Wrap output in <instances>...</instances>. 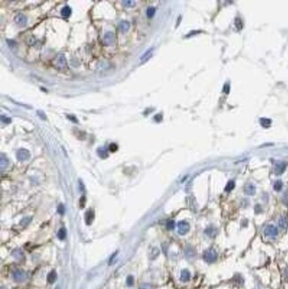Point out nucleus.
Instances as JSON below:
<instances>
[{
	"instance_id": "nucleus-38",
	"label": "nucleus",
	"mask_w": 288,
	"mask_h": 289,
	"mask_svg": "<svg viewBox=\"0 0 288 289\" xmlns=\"http://www.w3.org/2000/svg\"><path fill=\"white\" fill-rule=\"evenodd\" d=\"M229 91H230V85H229V83L224 84V86H223V92L228 93Z\"/></svg>"
},
{
	"instance_id": "nucleus-3",
	"label": "nucleus",
	"mask_w": 288,
	"mask_h": 289,
	"mask_svg": "<svg viewBox=\"0 0 288 289\" xmlns=\"http://www.w3.org/2000/svg\"><path fill=\"white\" fill-rule=\"evenodd\" d=\"M12 277H13L14 281H16L18 283H21L26 280L27 274L22 270H15L12 272Z\"/></svg>"
},
{
	"instance_id": "nucleus-4",
	"label": "nucleus",
	"mask_w": 288,
	"mask_h": 289,
	"mask_svg": "<svg viewBox=\"0 0 288 289\" xmlns=\"http://www.w3.org/2000/svg\"><path fill=\"white\" fill-rule=\"evenodd\" d=\"M190 230V224L186 221H180L177 224V232L180 235H185Z\"/></svg>"
},
{
	"instance_id": "nucleus-33",
	"label": "nucleus",
	"mask_w": 288,
	"mask_h": 289,
	"mask_svg": "<svg viewBox=\"0 0 288 289\" xmlns=\"http://www.w3.org/2000/svg\"><path fill=\"white\" fill-rule=\"evenodd\" d=\"M58 213H59L60 215H63L65 213V207L63 204H60L59 206H58V209H57Z\"/></svg>"
},
{
	"instance_id": "nucleus-35",
	"label": "nucleus",
	"mask_w": 288,
	"mask_h": 289,
	"mask_svg": "<svg viewBox=\"0 0 288 289\" xmlns=\"http://www.w3.org/2000/svg\"><path fill=\"white\" fill-rule=\"evenodd\" d=\"M30 219H31L30 217H27V218H23V219H22V221L21 222V224L23 226H26V225L27 224V223H30Z\"/></svg>"
},
{
	"instance_id": "nucleus-2",
	"label": "nucleus",
	"mask_w": 288,
	"mask_h": 289,
	"mask_svg": "<svg viewBox=\"0 0 288 289\" xmlns=\"http://www.w3.org/2000/svg\"><path fill=\"white\" fill-rule=\"evenodd\" d=\"M53 66L59 70H64L67 67V61L64 54H59L53 61Z\"/></svg>"
},
{
	"instance_id": "nucleus-20",
	"label": "nucleus",
	"mask_w": 288,
	"mask_h": 289,
	"mask_svg": "<svg viewBox=\"0 0 288 289\" xmlns=\"http://www.w3.org/2000/svg\"><path fill=\"white\" fill-rule=\"evenodd\" d=\"M60 13H61V15H62L64 18H67V17H69V16H70V14H71V9H70V7L67 6H64V7L61 9Z\"/></svg>"
},
{
	"instance_id": "nucleus-41",
	"label": "nucleus",
	"mask_w": 288,
	"mask_h": 289,
	"mask_svg": "<svg viewBox=\"0 0 288 289\" xmlns=\"http://www.w3.org/2000/svg\"><path fill=\"white\" fill-rule=\"evenodd\" d=\"M38 114H39V116H42L43 120H45V119H46V118H45V115L44 114H43L42 111H38Z\"/></svg>"
},
{
	"instance_id": "nucleus-32",
	"label": "nucleus",
	"mask_w": 288,
	"mask_h": 289,
	"mask_svg": "<svg viewBox=\"0 0 288 289\" xmlns=\"http://www.w3.org/2000/svg\"><path fill=\"white\" fill-rule=\"evenodd\" d=\"M166 227L168 230H173L175 227V222L173 221V220H168L167 222V224H166Z\"/></svg>"
},
{
	"instance_id": "nucleus-29",
	"label": "nucleus",
	"mask_w": 288,
	"mask_h": 289,
	"mask_svg": "<svg viewBox=\"0 0 288 289\" xmlns=\"http://www.w3.org/2000/svg\"><path fill=\"white\" fill-rule=\"evenodd\" d=\"M159 249H158L157 248H153V249H152V254H151V257H152V259H155L158 255H159Z\"/></svg>"
},
{
	"instance_id": "nucleus-22",
	"label": "nucleus",
	"mask_w": 288,
	"mask_h": 289,
	"mask_svg": "<svg viewBox=\"0 0 288 289\" xmlns=\"http://www.w3.org/2000/svg\"><path fill=\"white\" fill-rule=\"evenodd\" d=\"M271 120L269 118H261L260 119V124L264 128H269L271 125Z\"/></svg>"
},
{
	"instance_id": "nucleus-18",
	"label": "nucleus",
	"mask_w": 288,
	"mask_h": 289,
	"mask_svg": "<svg viewBox=\"0 0 288 289\" xmlns=\"http://www.w3.org/2000/svg\"><path fill=\"white\" fill-rule=\"evenodd\" d=\"M12 256L14 257V258H15V259H18V260H20V259H21V258H23V252H22V250L21 249H20V248H16V249H14L12 252Z\"/></svg>"
},
{
	"instance_id": "nucleus-27",
	"label": "nucleus",
	"mask_w": 288,
	"mask_h": 289,
	"mask_svg": "<svg viewBox=\"0 0 288 289\" xmlns=\"http://www.w3.org/2000/svg\"><path fill=\"white\" fill-rule=\"evenodd\" d=\"M154 13H155V8L154 7H148L147 10H146V15L148 18H153V15H154Z\"/></svg>"
},
{
	"instance_id": "nucleus-19",
	"label": "nucleus",
	"mask_w": 288,
	"mask_h": 289,
	"mask_svg": "<svg viewBox=\"0 0 288 289\" xmlns=\"http://www.w3.org/2000/svg\"><path fill=\"white\" fill-rule=\"evenodd\" d=\"M97 153H98V156L100 158H102V159H106L108 156V153H107V151L105 147H99L97 150Z\"/></svg>"
},
{
	"instance_id": "nucleus-10",
	"label": "nucleus",
	"mask_w": 288,
	"mask_h": 289,
	"mask_svg": "<svg viewBox=\"0 0 288 289\" xmlns=\"http://www.w3.org/2000/svg\"><path fill=\"white\" fill-rule=\"evenodd\" d=\"M113 39H114L113 34L112 32H107L104 36V44L106 45H110L113 43Z\"/></svg>"
},
{
	"instance_id": "nucleus-34",
	"label": "nucleus",
	"mask_w": 288,
	"mask_h": 289,
	"mask_svg": "<svg viewBox=\"0 0 288 289\" xmlns=\"http://www.w3.org/2000/svg\"><path fill=\"white\" fill-rule=\"evenodd\" d=\"M109 149H110L111 152H115V151H116V150L118 149V147H117V144H113H113H110Z\"/></svg>"
},
{
	"instance_id": "nucleus-42",
	"label": "nucleus",
	"mask_w": 288,
	"mask_h": 289,
	"mask_svg": "<svg viewBox=\"0 0 288 289\" xmlns=\"http://www.w3.org/2000/svg\"><path fill=\"white\" fill-rule=\"evenodd\" d=\"M67 118H72V119H70V120H72V121L75 122H77V120H76V117H72L71 115H67Z\"/></svg>"
},
{
	"instance_id": "nucleus-30",
	"label": "nucleus",
	"mask_w": 288,
	"mask_h": 289,
	"mask_svg": "<svg viewBox=\"0 0 288 289\" xmlns=\"http://www.w3.org/2000/svg\"><path fill=\"white\" fill-rule=\"evenodd\" d=\"M235 26L237 27L238 30H241L242 27H243V23H242L241 19H239V18H236L235 19Z\"/></svg>"
},
{
	"instance_id": "nucleus-17",
	"label": "nucleus",
	"mask_w": 288,
	"mask_h": 289,
	"mask_svg": "<svg viewBox=\"0 0 288 289\" xmlns=\"http://www.w3.org/2000/svg\"><path fill=\"white\" fill-rule=\"evenodd\" d=\"M119 28H120V30L122 32H126V31L129 30V23L127 21H122L119 24Z\"/></svg>"
},
{
	"instance_id": "nucleus-25",
	"label": "nucleus",
	"mask_w": 288,
	"mask_h": 289,
	"mask_svg": "<svg viewBox=\"0 0 288 289\" xmlns=\"http://www.w3.org/2000/svg\"><path fill=\"white\" fill-rule=\"evenodd\" d=\"M234 187H235V183L234 181H229L225 186V188H224V191L225 192H230V191H232L234 189Z\"/></svg>"
},
{
	"instance_id": "nucleus-36",
	"label": "nucleus",
	"mask_w": 288,
	"mask_h": 289,
	"mask_svg": "<svg viewBox=\"0 0 288 289\" xmlns=\"http://www.w3.org/2000/svg\"><path fill=\"white\" fill-rule=\"evenodd\" d=\"M85 202H86V199H85L84 196H82V197L81 198V200H80V207H81V208H84V206H85Z\"/></svg>"
},
{
	"instance_id": "nucleus-16",
	"label": "nucleus",
	"mask_w": 288,
	"mask_h": 289,
	"mask_svg": "<svg viewBox=\"0 0 288 289\" xmlns=\"http://www.w3.org/2000/svg\"><path fill=\"white\" fill-rule=\"evenodd\" d=\"M217 229H215L214 227L213 226H209L208 227L206 230H205V233L208 236V237H214L215 235H217Z\"/></svg>"
},
{
	"instance_id": "nucleus-12",
	"label": "nucleus",
	"mask_w": 288,
	"mask_h": 289,
	"mask_svg": "<svg viewBox=\"0 0 288 289\" xmlns=\"http://www.w3.org/2000/svg\"><path fill=\"white\" fill-rule=\"evenodd\" d=\"M245 193L247 195H254L255 193V186L253 184H247L245 186Z\"/></svg>"
},
{
	"instance_id": "nucleus-8",
	"label": "nucleus",
	"mask_w": 288,
	"mask_h": 289,
	"mask_svg": "<svg viewBox=\"0 0 288 289\" xmlns=\"http://www.w3.org/2000/svg\"><path fill=\"white\" fill-rule=\"evenodd\" d=\"M14 21H15L16 24H18L19 26H21V27H24L27 24V18L22 13L17 14L15 18H14Z\"/></svg>"
},
{
	"instance_id": "nucleus-13",
	"label": "nucleus",
	"mask_w": 288,
	"mask_h": 289,
	"mask_svg": "<svg viewBox=\"0 0 288 289\" xmlns=\"http://www.w3.org/2000/svg\"><path fill=\"white\" fill-rule=\"evenodd\" d=\"M153 48H150L149 50H147L145 53H144V54L141 56L140 61H143V62H145V61H148V60L150 59V58L152 57V55H153Z\"/></svg>"
},
{
	"instance_id": "nucleus-24",
	"label": "nucleus",
	"mask_w": 288,
	"mask_h": 289,
	"mask_svg": "<svg viewBox=\"0 0 288 289\" xmlns=\"http://www.w3.org/2000/svg\"><path fill=\"white\" fill-rule=\"evenodd\" d=\"M66 237H67V231H66V229L65 228L60 229L59 233H58V238H59V239L63 240V239H66Z\"/></svg>"
},
{
	"instance_id": "nucleus-39",
	"label": "nucleus",
	"mask_w": 288,
	"mask_h": 289,
	"mask_svg": "<svg viewBox=\"0 0 288 289\" xmlns=\"http://www.w3.org/2000/svg\"><path fill=\"white\" fill-rule=\"evenodd\" d=\"M1 118H2V121H3L4 122H5V123H10L11 121H12L10 118H7V117H5V116H3V115L1 116Z\"/></svg>"
},
{
	"instance_id": "nucleus-23",
	"label": "nucleus",
	"mask_w": 288,
	"mask_h": 289,
	"mask_svg": "<svg viewBox=\"0 0 288 289\" xmlns=\"http://www.w3.org/2000/svg\"><path fill=\"white\" fill-rule=\"evenodd\" d=\"M195 250L192 248H191V247H188V248H186V249H185V255L187 256V257H188V258H192V257H194L195 256Z\"/></svg>"
},
{
	"instance_id": "nucleus-31",
	"label": "nucleus",
	"mask_w": 288,
	"mask_h": 289,
	"mask_svg": "<svg viewBox=\"0 0 288 289\" xmlns=\"http://www.w3.org/2000/svg\"><path fill=\"white\" fill-rule=\"evenodd\" d=\"M126 284L129 286H132L134 284V278L132 276H128V278L126 279Z\"/></svg>"
},
{
	"instance_id": "nucleus-26",
	"label": "nucleus",
	"mask_w": 288,
	"mask_h": 289,
	"mask_svg": "<svg viewBox=\"0 0 288 289\" xmlns=\"http://www.w3.org/2000/svg\"><path fill=\"white\" fill-rule=\"evenodd\" d=\"M273 187H274V190H275V191L279 192V191L282 189V187H283V183H282V181H280V180L276 181V182L274 183V185H273Z\"/></svg>"
},
{
	"instance_id": "nucleus-14",
	"label": "nucleus",
	"mask_w": 288,
	"mask_h": 289,
	"mask_svg": "<svg viewBox=\"0 0 288 289\" xmlns=\"http://www.w3.org/2000/svg\"><path fill=\"white\" fill-rule=\"evenodd\" d=\"M57 273H56V271L53 270H52L51 272H49V274H48V275H47V282L49 283V284H53L56 280H57Z\"/></svg>"
},
{
	"instance_id": "nucleus-11",
	"label": "nucleus",
	"mask_w": 288,
	"mask_h": 289,
	"mask_svg": "<svg viewBox=\"0 0 288 289\" xmlns=\"http://www.w3.org/2000/svg\"><path fill=\"white\" fill-rule=\"evenodd\" d=\"M191 279V274L189 272V270H183L181 271V275H180V279L183 282H187L189 281Z\"/></svg>"
},
{
	"instance_id": "nucleus-21",
	"label": "nucleus",
	"mask_w": 288,
	"mask_h": 289,
	"mask_svg": "<svg viewBox=\"0 0 288 289\" xmlns=\"http://www.w3.org/2000/svg\"><path fill=\"white\" fill-rule=\"evenodd\" d=\"M0 162H0V163H1V164H0V166H1V170H4L7 167V165H8V160H7V158L5 157V155L1 154Z\"/></svg>"
},
{
	"instance_id": "nucleus-28",
	"label": "nucleus",
	"mask_w": 288,
	"mask_h": 289,
	"mask_svg": "<svg viewBox=\"0 0 288 289\" xmlns=\"http://www.w3.org/2000/svg\"><path fill=\"white\" fill-rule=\"evenodd\" d=\"M122 4L126 7H133V6H135L136 2L132 1V0H125V1H122Z\"/></svg>"
},
{
	"instance_id": "nucleus-43",
	"label": "nucleus",
	"mask_w": 288,
	"mask_h": 289,
	"mask_svg": "<svg viewBox=\"0 0 288 289\" xmlns=\"http://www.w3.org/2000/svg\"><path fill=\"white\" fill-rule=\"evenodd\" d=\"M285 276H286V277L288 278V268H287V269L285 270Z\"/></svg>"
},
{
	"instance_id": "nucleus-15",
	"label": "nucleus",
	"mask_w": 288,
	"mask_h": 289,
	"mask_svg": "<svg viewBox=\"0 0 288 289\" xmlns=\"http://www.w3.org/2000/svg\"><path fill=\"white\" fill-rule=\"evenodd\" d=\"M278 225L282 230H285L288 227V218L286 216H281L278 221Z\"/></svg>"
},
{
	"instance_id": "nucleus-7",
	"label": "nucleus",
	"mask_w": 288,
	"mask_h": 289,
	"mask_svg": "<svg viewBox=\"0 0 288 289\" xmlns=\"http://www.w3.org/2000/svg\"><path fill=\"white\" fill-rule=\"evenodd\" d=\"M287 167V162H278L275 165V174L279 176L285 172V169Z\"/></svg>"
},
{
	"instance_id": "nucleus-6",
	"label": "nucleus",
	"mask_w": 288,
	"mask_h": 289,
	"mask_svg": "<svg viewBox=\"0 0 288 289\" xmlns=\"http://www.w3.org/2000/svg\"><path fill=\"white\" fill-rule=\"evenodd\" d=\"M264 234L269 237H276L278 234V230L274 225H268L264 230Z\"/></svg>"
},
{
	"instance_id": "nucleus-9",
	"label": "nucleus",
	"mask_w": 288,
	"mask_h": 289,
	"mask_svg": "<svg viewBox=\"0 0 288 289\" xmlns=\"http://www.w3.org/2000/svg\"><path fill=\"white\" fill-rule=\"evenodd\" d=\"M84 219H85L86 224L90 225L93 222V220H94V213H93V211L92 210H88L87 212H86L85 213Z\"/></svg>"
},
{
	"instance_id": "nucleus-37",
	"label": "nucleus",
	"mask_w": 288,
	"mask_h": 289,
	"mask_svg": "<svg viewBox=\"0 0 288 289\" xmlns=\"http://www.w3.org/2000/svg\"><path fill=\"white\" fill-rule=\"evenodd\" d=\"M139 289H152V287H151V286L149 284H146L145 283V284H142L140 286Z\"/></svg>"
},
{
	"instance_id": "nucleus-1",
	"label": "nucleus",
	"mask_w": 288,
	"mask_h": 289,
	"mask_svg": "<svg viewBox=\"0 0 288 289\" xmlns=\"http://www.w3.org/2000/svg\"><path fill=\"white\" fill-rule=\"evenodd\" d=\"M203 259L208 264H212V263L215 262V260L217 259V253L213 248L207 249L203 253Z\"/></svg>"
},
{
	"instance_id": "nucleus-40",
	"label": "nucleus",
	"mask_w": 288,
	"mask_h": 289,
	"mask_svg": "<svg viewBox=\"0 0 288 289\" xmlns=\"http://www.w3.org/2000/svg\"><path fill=\"white\" fill-rule=\"evenodd\" d=\"M116 254H117V252H115L113 255H112V257L110 258V260H109V264H113V260L114 259V257L115 256H116Z\"/></svg>"
},
{
	"instance_id": "nucleus-5",
	"label": "nucleus",
	"mask_w": 288,
	"mask_h": 289,
	"mask_svg": "<svg viewBox=\"0 0 288 289\" xmlns=\"http://www.w3.org/2000/svg\"><path fill=\"white\" fill-rule=\"evenodd\" d=\"M30 157V153L27 149L21 148L17 152V159L20 162H25L27 160H28Z\"/></svg>"
}]
</instances>
